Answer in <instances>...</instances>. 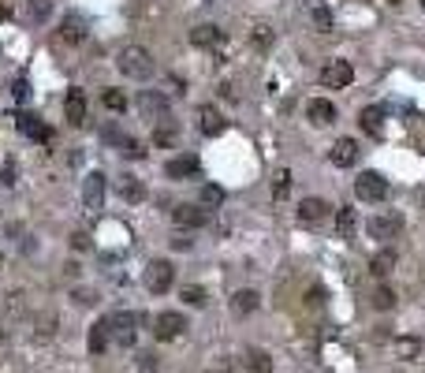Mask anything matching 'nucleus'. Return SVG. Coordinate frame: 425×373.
I'll return each instance as SVG.
<instances>
[{
  "instance_id": "f257e3e1",
  "label": "nucleus",
  "mask_w": 425,
  "mask_h": 373,
  "mask_svg": "<svg viewBox=\"0 0 425 373\" xmlns=\"http://www.w3.org/2000/svg\"><path fill=\"white\" fill-rule=\"evenodd\" d=\"M116 68L127 75V78H153L157 71V63H153V53L150 48H142V45H123L120 48V56H116Z\"/></svg>"
},
{
  "instance_id": "f03ea898",
  "label": "nucleus",
  "mask_w": 425,
  "mask_h": 373,
  "mask_svg": "<svg viewBox=\"0 0 425 373\" xmlns=\"http://www.w3.org/2000/svg\"><path fill=\"white\" fill-rule=\"evenodd\" d=\"M172 280H175V265L165 262V257H153L142 272V284H145V291H153V295H165L172 287Z\"/></svg>"
},
{
  "instance_id": "7ed1b4c3",
  "label": "nucleus",
  "mask_w": 425,
  "mask_h": 373,
  "mask_svg": "<svg viewBox=\"0 0 425 373\" xmlns=\"http://www.w3.org/2000/svg\"><path fill=\"white\" fill-rule=\"evenodd\" d=\"M105 321H108V336H112V344H116V347H130V344H135V336H138V314L120 310V314H112Z\"/></svg>"
},
{
  "instance_id": "20e7f679",
  "label": "nucleus",
  "mask_w": 425,
  "mask_h": 373,
  "mask_svg": "<svg viewBox=\"0 0 425 373\" xmlns=\"http://www.w3.org/2000/svg\"><path fill=\"white\" fill-rule=\"evenodd\" d=\"M138 112H142V120H150V123H165L168 120V97L157 93V90H142L138 93Z\"/></svg>"
},
{
  "instance_id": "39448f33",
  "label": "nucleus",
  "mask_w": 425,
  "mask_h": 373,
  "mask_svg": "<svg viewBox=\"0 0 425 373\" xmlns=\"http://www.w3.org/2000/svg\"><path fill=\"white\" fill-rule=\"evenodd\" d=\"M351 78H354L351 60H324V68H321V86L343 90V86H351Z\"/></svg>"
},
{
  "instance_id": "423d86ee",
  "label": "nucleus",
  "mask_w": 425,
  "mask_h": 373,
  "mask_svg": "<svg viewBox=\"0 0 425 373\" xmlns=\"http://www.w3.org/2000/svg\"><path fill=\"white\" fill-rule=\"evenodd\" d=\"M354 194H358L362 202H381L384 194H388V180H384L381 172H362V175L354 180Z\"/></svg>"
},
{
  "instance_id": "0eeeda50",
  "label": "nucleus",
  "mask_w": 425,
  "mask_h": 373,
  "mask_svg": "<svg viewBox=\"0 0 425 373\" xmlns=\"http://www.w3.org/2000/svg\"><path fill=\"white\" fill-rule=\"evenodd\" d=\"M105 190H108L105 172H90L86 180H83V205L90 209V213H97V209L105 205Z\"/></svg>"
},
{
  "instance_id": "6e6552de",
  "label": "nucleus",
  "mask_w": 425,
  "mask_h": 373,
  "mask_svg": "<svg viewBox=\"0 0 425 373\" xmlns=\"http://www.w3.org/2000/svg\"><path fill=\"white\" fill-rule=\"evenodd\" d=\"M399 228H403V217H399V213H377V217L366 220L369 239H396Z\"/></svg>"
},
{
  "instance_id": "1a4fd4ad",
  "label": "nucleus",
  "mask_w": 425,
  "mask_h": 373,
  "mask_svg": "<svg viewBox=\"0 0 425 373\" xmlns=\"http://www.w3.org/2000/svg\"><path fill=\"white\" fill-rule=\"evenodd\" d=\"M183 329H187V317L183 314H157V321H153V336L157 339H175V336H183Z\"/></svg>"
},
{
  "instance_id": "9d476101",
  "label": "nucleus",
  "mask_w": 425,
  "mask_h": 373,
  "mask_svg": "<svg viewBox=\"0 0 425 373\" xmlns=\"http://www.w3.org/2000/svg\"><path fill=\"white\" fill-rule=\"evenodd\" d=\"M172 220L179 224V228H202V224L209 220V209L183 202V205H175V209H172Z\"/></svg>"
},
{
  "instance_id": "9b49d317",
  "label": "nucleus",
  "mask_w": 425,
  "mask_h": 373,
  "mask_svg": "<svg viewBox=\"0 0 425 373\" xmlns=\"http://www.w3.org/2000/svg\"><path fill=\"white\" fill-rule=\"evenodd\" d=\"M358 153H362V150H358L354 138H336L332 150H329V160H332L336 168H351L354 160H358Z\"/></svg>"
},
{
  "instance_id": "f8f14e48",
  "label": "nucleus",
  "mask_w": 425,
  "mask_h": 373,
  "mask_svg": "<svg viewBox=\"0 0 425 373\" xmlns=\"http://www.w3.org/2000/svg\"><path fill=\"white\" fill-rule=\"evenodd\" d=\"M198 157L194 153H183V157H172L168 165H165V172H168V180H190V175H198Z\"/></svg>"
},
{
  "instance_id": "ddd939ff",
  "label": "nucleus",
  "mask_w": 425,
  "mask_h": 373,
  "mask_svg": "<svg viewBox=\"0 0 425 373\" xmlns=\"http://www.w3.org/2000/svg\"><path fill=\"white\" fill-rule=\"evenodd\" d=\"M15 123H19V131H23L26 138H34V142H53V127L41 123L38 116H30V112H23V116L15 120Z\"/></svg>"
},
{
  "instance_id": "4468645a",
  "label": "nucleus",
  "mask_w": 425,
  "mask_h": 373,
  "mask_svg": "<svg viewBox=\"0 0 425 373\" xmlns=\"http://www.w3.org/2000/svg\"><path fill=\"white\" fill-rule=\"evenodd\" d=\"M198 127H202V135H209V138L224 135V116H220V108H217V105H202V108H198Z\"/></svg>"
},
{
  "instance_id": "2eb2a0df",
  "label": "nucleus",
  "mask_w": 425,
  "mask_h": 373,
  "mask_svg": "<svg viewBox=\"0 0 425 373\" xmlns=\"http://www.w3.org/2000/svg\"><path fill=\"white\" fill-rule=\"evenodd\" d=\"M306 116H309V123L329 127V123H336V105L324 101V97H314V101L306 105Z\"/></svg>"
},
{
  "instance_id": "dca6fc26",
  "label": "nucleus",
  "mask_w": 425,
  "mask_h": 373,
  "mask_svg": "<svg viewBox=\"0 0 425 373\" xmlns=\"http://www.w3.org/2000/svg\"><path fill=\"white\" fill-rule=\"evenodd\" d=\"M329 202H324V198H302L299 202V220L302 224H321L324 217H329Z\"/></svg>"
},
{
  "instance_id": "f3484780",
  "label": "nucleus",
  "mask_w": 425,
  "mask_h": 373,
  "mask_svg": "<svg viewBox=\"0 0 425 373\" xmlns=\"http://www.w3.org/2000/svg\"><path fill=\"white\" fill-rule=\"evenodd\" d=\"M257 306H261V295H257V291H250V287H242V291H235V295H232V314L235 317L254 314Z\"/></svg>"
},
{
  "instance_id": "a211bd4d",
  "label": "nucleus",
  "mask_w": 425,
  "mask_h": 373,
  "mask_svg": "<svg viewBox=\"0 0 425 373\" xmlns=\"http://www.w3.org/2000/svg\"><path fill=\"white\" fill-rule=\"evenodd\" d=\"M63 112H68V120L78 127V123H86V93L83 90H71L68 97H63Z\"/></svg>"
},
{
  "instance_id": "6ab92c4d",
  "label": "nucleus",
  "mask_w": 425,
  "mask_h": 373,
  "mask_svg": "<svg viewBox=\"0 0 425 373\" xmlns=\"http://www.w3.org/2000/svg\"><path fill=\"white\" fill-rule=\"evenodd\" d=\"M220 26H212V23H202V26H194L190 30V45L194 48H212V45H220Z\"/></svg>"
},
{
  "instance_id": "aec40b11",
  "label": "nucleus",
  "mask_w": 425,
  "mask_h": 373,
  "mask_svg": "<svg viewBox=\"0 0 425 373\" xmlns=\"http://www.w3.org/2000/svg\"><path fill=\"white\" fill-rule=\"evenodd\" d=\"M358 123H362V131H366V135H373V138H381V135H384V112H381L377 105L362 108V116H358Z\"/></svg>"
},
{
  "instance_id": "412c9836",
  "label": "nucleus",
  "mask_w": 425,
  "mask_h": 373,
  "mask_svg": "<svg viewBox=\"0 0 425 373\" xmlns=\"http://www.w3.org/2000/svg\"><path fill=\"white\" fill-rule=\"evenodd\" d=\"M391 354H396L399 362H414L421 354V339L418 336H399L396 344H391Z\"/></svg>"
},
{
  "instance_id": "4be33fe9",
  "label": "nucleus",
  "mask_w": 425,
  "mask_h": 373,
  "mask_svg": "<svg viewBox=\"0 0 425 373\" xmlns=\"http://www.w3.org/2000/svg\"><path fill=\"white\" fill-rule=\"evenodd\" d=\"M108 321H93L90 325V336H86V347H90V354H105V347H108Z\"/></svg>"
},
{
  "instance_id": "5701e85b",
  "label": "nucleus",
  "mask_w": 425,
  "mask_h": 373,
  "mask_svg": "<svg viewBox=\"0 0 425 373\" xmlns=\"http://www.w3.org/2000/svg\"><path fill=\"white\" fill-rule=\"evenodd\" d=\"M116 190H120L123 202H142L145 198V187H142V180H135V175H120Z\"/></svg>"
},
{
  "instance_id": "b1692460",
  "label": "nucleus",
  "mask_w": 425,
  "mask_h": 373,
  "mask_svg": "<svg viewBox=\"0 0 425 373\" xmlns=\"http://www.w3.org/2000/svg\"><path fill=\"white\" fill-rule=\"evenodd\" d=\"M391 269H396V250H381V254L369 257V272H373V277H388Z\"/></svg>"
},
{
  "instance_id": "393cba45",
  "label": "nucleus",
  "mask_w": 425,
  "mask_h": 373,
  "mask_svg": "<svg viewBox=\"0 0 425 373\" xmlns=\"http://www.w3.org/2000/svg\"><path fill=\"white\" fill-rule=\"evenodd\" d=\"M247 369L250 373H272V359H269V354L265 351H247Z\"/></svg>"
},
{
  "instance_id": "a878e982",
  "label": "nucleus",
  "mask_w": 425,
  "mask_h": 373,
  "mask_svg": "<svg viewBox=\"0 0 425 373\" xmlns=\"http://www.w3.org/2000/svg\"><path fill=\"white\" fill-rule=\"evenodd\" d=\"M202 209H217V205H224V187H217V183H205L202 187V202H198Z\"/></svg>"
},
{
  "instance_id": "bb28decb",
  "label": "nucleus",
  "mask_w": 425,
  "mask_h": 373,
  "mask_svg": "<svg viewBox=\"0 0 425 373\" xmlns=\"http://www.w3.org/2000/svg\"><path fill=\"white\" fill-rule=\"evenodd\" d=\"M179 138V127L172 123V120H165V123H157V131H153V142L157 145H172Z\"/></svg>"
},
{
  "instance_id": "cd10ccee",
  "label": "nucleus",
  "mask_w": 425,
  "mask_h": 373,
  "mask_svg": "<svg viewBox=\"0 0 425 373\" xmlns=\"http://www.w3.org/2000/svg\"><path fill=\"white\" fill-rule=\"evenodd\" d=\"M351 232H354V213H351V209H339V213H336V235L351 239Z\"/></svg>"
},
{
  "instance_id": "c85d7f7f",
  "label": "nucleus",
  "mask_w": 425,
  "mask_h": 373,
  "mask_svg": "<svg viewBox=\"0 0 425 373\" xmlns=\"http://www.w3.org/2000/svg\"><path fill=\"white\" fill-rule=\"evenodd\" d=\"M101 105H105L108 112H123V108H127V97H123L120 90H105V93H101Z\"/></svg>"
},
{
  "instance_id": "c756f323",
  "label": "nucleus",
  "mask_w": 425,
  "mask_h": 373,
  "mask_svg": "<svg viewBox=\"0 0 425 373\" xmlns=\"http://www.w3.org/2000/svg\"><path fill=\"white\" fill-rule=\"evenodd\" d=\"M373 306H377V310H391V306H396V291L377 287V291H373Z\"/></svg>"
},
{
  "instance_id": "7c9ffc66",
  "label": "nucleus",
  "mask_w": 425,
  "mask_h": 373,
  "mask_svg": "<svg viewBox=\"0 0 425 373\" xmlns=\"http://www.w3.org/2000/svg\"><path fill=\"white\" fill-rule=\"evenodd\" d=\"M287 187H291V172H287V168H276V175H272V194H276V198H284Z\"/></svg>"
},
{
  "instance_id": "2f4dec72",
  "label": "nucleus",
  "mask_w": 425,
  "mask_h": 373,
  "mask_svg": "<svg viewBox=\"0 0 425 373\" xmlns=\"http://www.w3.org/2000/svg\"><path fill=\"white\" fill-rule=\"evenodd\" d=\"M309 15H314L317 30H332V11L324 8V4H314V8H309Z\"/></svg>"
},
{
  "instance_id": "473e14b6",
  "label": "nucleus",
  "mask_w": 425,
  "mask_h": 373,
  "mask_svg": "<svg viewBox=\"0 0 425 373\" xmlns=\"http://www.w3.org/2000/svg\"><path fill=\"white\" fill-rule=\"evenodd\" d=\"M183 302H190V306H205V291H202L198 284H187V287H183Z\"/></svg>"
},
{
  "instance_id": "72a5a7b5",
  "label": "nucleus",
  "mask_w": 425,
  "mask_h": 373,
  "mask_svg": "<svg viewBox=\"0 0 425 373\" xmlns=\"http://www.w3.org/2000/svg\"><path fill=\"white\" fill-rule=\"evenodd\" d=\"M63 38H71V41H83L86 38V30L78 19H63Z\"/></svg>"
},
{
  "instance_id": "f704fd0d",
  "label": "nucleus",
  "mask_w": 425,
  "mask_h": 373,
  "mask_svg": "<svg viewBox=\"0 0 425 373\" xmlns=\"http://www.w3.org/2000/svg\"><path fill=\"white\" fill-rule=\"evenodd\" d=\"M254 45H257V48H269V45H272V30H269L265 23L254 26Z\"/></svg>"
},
{
  "instance_id": "c9c22d12",
  "label": "nucleus",
  "mask_w": 425,
  "mask_h": 373,
  "mask_svg": "<svg viewBox=\"0 0 425 373\" xmlns=\"http://www.w3.org/2000/svg\"><path fill=\"white\" fill-rule=\"evenodd\" d=\"M120 153H123V157H135V160H138V157H145V150H142V142H135V138H123V145H120Z\"/></svg>"
},
{
  "instance_id": "e433bc0d",
  "label": "nucleus",
  "mask_w": 425,
  "mask_h": 373,
  "mask_svg": "<svg viewBox=\"0 0 425 373\" xmlns=\"http://www.w3.org/2000/svg\"><path fill=\"white\" fill-rule=\"evenodd\" d=\"M15 180H19V168H15L11 160H4V168H0V183H4V187H15Z\"/></svg>"
},
{
  "instance_id": "4c0bfd02",
  "label": "nucleus",
  "mask_w": 425,
  "mask_h": 373,
  "mask_svg": "<svg viewBox=\"0 0 425 373\" xmlns=\"http://www.w3.org/2000/svg\"><path fill=\"white\" fill-rule=\"evenodd\" d=\"M71 242H75V250H90V235H86V232H75Z\"/></svg>"
},
{
  "instance_id": "58836bf2",
  "label": "nucleus",
  "mask_w": 425,
  "mask_h": 373,
  "mask_svg": "<svg viewBox=\"0 0 425 373\" xmlns=\"http://www.w3.org/2000/svg\"><path fill=\"white\" fill-rule=\"evenodd\" d=\"M306 302H309V306H317V302H324V291H321V287H314V291H309V295H306Z\"/></svg>"
},
{
  "instance_id": "ea45409f",
  "label": "nucleus",
  "mask_w": 425,
  "mask_h": 373,
  "mask_svg": "<svg viewBox=\"0 0 425 373\" xmlns=\"http://www.w3.org/2000/svg\"><path fill=\"white\" fill-rule=\"evenodd\" d=\"M0 339H4V329H0Z\"/></svg>"
},
{
  "instance_id": "a19ab883",
  "label": "nucleus",
  "mask_w": 425,
  "mask_h": 373,
  "mask_svg": "<svg viewBox=\"0 0 425 373\" xmlns=\"http://www.w3.org/2000/svg\"><path fill=\"white\" fill-rule=\"evenodd\" d=\"M391 4H399V0H391Z\"/></svg>"
},
{
  "instance_id": "79ce46f5",
  "label": "nucleus",
  "mask_w": 425,
  "mask_h": 373,
  "mask_svg": "<svg viewBox=\"0 0 425 373\" xmlns=\"http://www.w3.org/2000/svg\"><path fill=\"white\" fill-rule=\"evenodd\" d=\"M421 8H425V0H421Z\"/></svg>"
}]
</instances>
